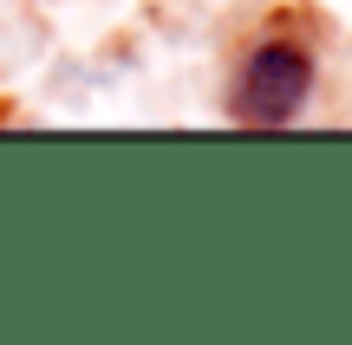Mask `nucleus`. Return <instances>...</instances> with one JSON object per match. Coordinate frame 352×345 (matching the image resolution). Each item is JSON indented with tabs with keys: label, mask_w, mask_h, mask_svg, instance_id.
<instances>
[{
	"label": "nucleus",
	"mask_w": 352,
	"mask_h": 345,
	"mask_svg": "<svg viewBox=\"0 0 352 345\" xmlns=\"http://www.w3.org/2000/svg\"><path fill=\"white\" fill-rule=\"evenodd\" d=\"M314 39L300 33H274L267 26V39H254L248 59L235 65V85H228V117L248 130H280L294 124V117L307 111V98H314Z\"/></svg>",
	"instance_id": "1"
}]
</instances>
